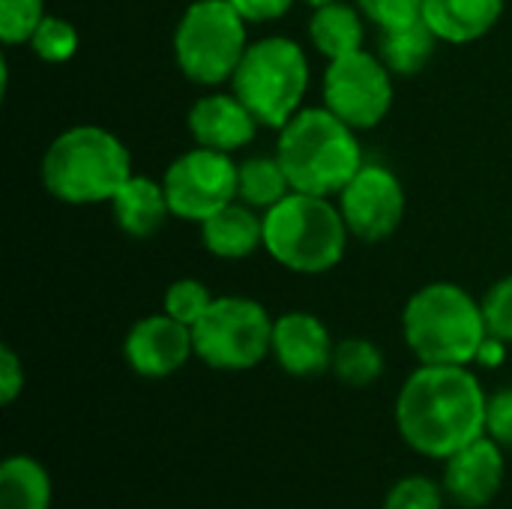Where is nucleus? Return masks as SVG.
I'll list each match as a JSON object with an SVG mask.
<instances>
[{"label": "nucleus", "instance_id": "nucleus-1", "mask_svg": "<svg viewBox=\"0 0 512 509\" xmlns=\"http://www.w3.org/2000/svg\"><path fill=\"white\" fill-rule=\"evenodd\" d=\"M489 396L468 366L423 363L396 396L402 441L426 459H450L486 435Z\"/></svg>", "mask_w": 512, "mask_h": 509}, {"label": "nucleus", "instance_id": "nucleus-2", "mask_svg": "<svg viewBox=\"0 0 512 509\" xmlns=\"http://www.w3.org/2000/svg\"><path fill=\"white\" fill-rule=\"evenodd\" d=\"M276 159L294 192L321 198L342 192L363 168L357 129L330 108H300L279 129Z\"/></svg>", "mask_w": 512, "mask_h": 509}, {"label": "nucleus", "instance_id": "nucleus-3", "mask_svg": "<svg viewBox=\"0 0 512 509\" xmlns=\"http://www.w3.org/2000/svg\"><path fill=\"white\" fill-rule=\"evenodd\" d=\"M132 177V156L126 144L93 123L60 132L42 156V183L48 195L63 204L111 201Z\"/></svg>", "mask_w": 512, "mask_h": 509}, {"label": "nucleus", "instance_id": "nucleus-4", "mask_svg": "<svg viewBox=\"0 0 512 509\" xmlns=\"http://www.w3.org/2000/svg\"><path fill=\"white\" fill-rule=\"evenodd\" d=\"M408 348L429 366H471L489 336L483 303L453 282L420 288L402 315Z\"/></svg>", "mask_w": 512, "mask_h": 509}, {"label": "nucleus", "instance_id": "nucleus-5", "mask_svg": "<svg viewBox=\"0 0 512 509\" xmlns=\"http://www.w3.org/2000/svg\"><path fill=\"white\" fill-rule=\"evenodd\" d=\"M348 237L342 210L321 195L291 192L264 213V249L291 273L318 276L339 267Z\"/></svg>", "mask_w": 512, "mask_h": 509}, {"label": "nucleus", "instance_id": "nucleus-6", "mask_svg": "<svg viewBox=\"0 0 512 509\" xmlns=\"http://www.w3.org/2000/svg\"><path fill=\"white\" fill-rule=\"evenodd\" d=\"M231 87L258 123L282 129L309 90L306 51L288 36H267L246 48Z\"/></svg>", "mask_w": 512, "mask_h": 509}, {"label": "nucleus", "instance_id": "nucleus-7", "mask_svg": "<svg viewBox=\"0 0 512 509\" xmlns=\"http://www.w3.org/2000/svg\"><path fill=\"white\" fill-rule=\"evenodd\" d=\"M246 48V21L228 0H195L174 30V57L192 84L231 81Z\"/></svg>", "mask_w": 512, "mask_h": 509}, {"label": "nucleus", "instance_id": "nucleus-8", "mask_svg": "<svg viewBox=\"0 0 512 509\" xmlns=\"http://www.w3.org/2000/svg\"><path fill=\"white\" fill-rule=\"evenodd\" d=\"M195 357L219 372L255 369L273 348V321L258 300L216 297L192 327Z\"/></svg>", "mask_w": 512, "mask_h": 509}, {"label": "nucleus", "instance_id": "nucleus-9", "mask_svg": "<svg viewBox=\"0 0 512 509\" xmlns=\"http://www.w3.org/2000/svg\"><path fill=\"white\" fill-rule=\"evenodd\" d=\"M162 186L171 204V216L201 225L237 201V165L231 162V153L195 147L168 165Z\"/></svg>", "mask_w": 512, "mask_h": 509}, {"label": "nucleus", "instance_id": "nucleus-10", "mask_svg": "<svg viewBox=\"0 0 512 509\" xmlns=\"http://www.w3.org/2000/svg\"><path fill=\"white\" fill-rule=\"evenodd\" d=\"M393 105V78L381 57L354 51L330 60L324 72V108L354 129H375Z\"/></svg>", "mask_w": 512, "mask_h": 509}, {"label": "nucleus", "instance_id": "nucleus-11", "mask_svg": "<svg viewBox=\"0 0 512 509\" xmlns=\"http://www.w3.org/2000/svg\"><path fill=\"white\" fill-rule=\"evenodd\" d=\"M339 210L351 237L366 243L387 240L405 216V189L384 165H363L339 192Z\"/></svg>", "mask_w": 512, "mask_h": 509}, {"label": "nucleus", "instance_id": "nucleus-12", "mask_svg": "<svg viewBox=\"0 0 512 509\" xmlns=\"http://www.w3.org/2000/svg\"><path fill=\"white\" fill-rule=\"evenodd\" d=\"M126 363L141 378H168L189 363L195 354L192 327L180 324L168 312L147 315L132 324L123 342Z\"/></svg>", "mask_w": 512, "mask_h": 509}, {"label": "nucleus", "instance_id": "nucleus-13", "mask_svg": "<svg viewBox=\"0 0 512 509\" xmlns=\"http://www.w3.org/2000/svg\"><path fill=\"white\" fill-rule=\"evenodd\" d=\"M504 486V453L489 435L477 438L444 465V492L465 509H480L495 501Z\"/></svg>", "mask_w": 512, "mask_h": 509}, {"label": "nucleus", "instance_id": "nucleus-14", "mask_svg": "<svg viewBox=\"0 0 512 509\" xmlns=\"http://www.w3.org/2000/svg\"><path fill=\"white\" fill-rule=\"evenodd\" d=\"M333 339L321 318L309 312H288L273 321V348L276 363L294 378H315L333 366Z\"/></svg>", "mask_w": 512, "mask_h": 509}, {"label": "nucleus", "instance_id": "nucleus-15", "mask_svg": "<svg viewBox=\"0 0 512 509\" xmlns=\"http://www.w3.org/2000/svg\"><path fill=\"white\" fill-rule=\"evenodd\" d=\"M258 117L237 99V93L201 96L189 111V132L198 147L234 153L246 147L258 132Z\"/></svg>", "mask_w": 512, "mask_h": 509}, {"label": "nucleus", "instance_id": "nucleus-16", "mask_svg": "<svg viewBox=\"0 0 512 509\" xmlns=\"http://www.w3.org/2000/svg\"><path fill=\"white\" fill-rule=\"evenodd\" d=\"M504 3L507 0H423V21L441 42L468 45L498 24Z\"/></svg>", "mask_w": 512, "mask_h": 509}, {"label": "nucleus", "instance_id": "nucleus-17", "mask_svg": "<svg viewBox=\"0 0 512 509\" xmlns=\"http://www.w3.org/2000/svg\"><path fill=\"white\" fill-rule=\"evenodd\" d=\"M201 240L216 258H249L258 246H264V216H258L255 207L243 201H231L201 222Z\"/></svg>", "mask_w": 512, "mask_h": 509}, {"label": "nucleus", "instance_id": "nucleus-18", "mask_svg": "<svg viewBox=\"0 0 512 509\" xmlns=\"http://www.w3.org/2000/svg\"><path fill=\"white\" fill-rule=\"evenodd\" d=\"M108 204L114 210L117 228L126 231L129 237H138V240L153 237L165 225V219L171 216L165 186L150 180V177H138V174H132Z\"/></svg>", "mask_w": 512, "mask_h": 509}, {"label": "nucleus", "instance_id": "nucleus-19", "mask_svg": "<svg viewBox=\"0 0 512 509\" xmlns=\"http://www.w3.org/2000/svg\"><path fill=\"white\" fill-rule=\"evenodd\" d=\"M360 15H363L360 9H354V6H348L342 0L315 6V12L309 18L312 45L327 60L360 51V45H363V18Z\"/></svg>", "mask_w": 512, "mask_h": 509}, {"label": "nucleus", "instance_id": "nucleus-20", "mask_svg": "<svg viewBox=\"0 0 512 509\" xmlns=\"http://www.w3.org/2000/svg\"><path fill=\"white\" fill-rule=\"evenodd\" d=\"M51 477L30 456H9L0 465V509H51Z\"/></svg>", "mask_w": 512, "mask_h": 509}, {"label": "nucleus", "instance_id": "nucleus-21", "mask_svg": "<svg viewBox=\"0 0 512 509\" xmlns=\"http://www.w3.org/2000/svg\"><path fill=\"white\" fill-rule=\"evenodd\" d=\"M441 39L435 36V30L420 18L414 24L396 27V30H384L381 33V60L387 63L390 72L396 75H417L435 54V45Z\"/></svg>", "mask_w": 512, "mask_h": 509}, {"label": "nucleus", "instance_id": "nucleus-22", "mask_svg": "<svg viewBox=\"0 0 512 509\" xmlns=\"http://www.w3.org/2000/svg\"><path fill=\"white\" fill-rule=\"evenodd\" d=\"M291 192L294 189L288 183V174L276 156L273 159L255 156V159H246L243 165H237V201L267 213Z\"/></svg>", "mask_w": 512, "mask_h": 509}, {"label": "nucleus", "instance_id": "nucleus-23", "mask_svg": "<svg viewBox=\"0 0 512 509\" xmlns=\"http://www.w3.org/2000/svg\"><path fill=\"white\" fill-rule=\"evenodd\" d=\"M336 378L348 387H369L381 378L384 372V354L378 351L375 342L369 339H342L333 351V366Z\"/></svg>", "mask_w": 512, "mask_h": 509}, {"label": "nucleus", "instance_id": "nucleus-24", "mask_svg": "<svg viewBox=\"0 0 512 509\" xmlns=\"http://www.w3.org/2000/svg\"><path fill=\"white\" fill-rule=\"evenodd\" d=\"M30 48L45 63H66L78 51V30L57 15H45L30 36Z\"/></svg>", "mask_w": 512, "mask_h": 509}, {"label": "nucleus", "instance_id": "nucleus-25", "mask_svg": "<svg viewBox=\"0 0 512 509\" xmlns=\"http://www.w3.org/2000/svg\"><path fill=\"white\" fill-rule=\"evenodd\" d=\"M213 300L216 297L207 291L204 282H198V279H177L165 291V312L171 318H177L180 324L195 327L201 321V315L213 306Z\"/></svg>", "mask_w": 512, "mask_h": 509}, {"label": "nucleus", "instance_id": "nucleus-26", "mask_svg": "<svg viewBox=\"0 0 512 509\" xmlns=\"http://www.w3.org/2000/svg\"><path fill=\"white\" fill-rule=\"evenodd\" d=\"M45 18V0H0V39L6 45L30 42Z\"/></svg>", "mask_w": 512, "mask_h": 509}, {"label": "nucleus", "instance_id": "nucleus-27", "mask_svg": "<svg viewBox=\"0 0 512 509\" xmlns=\"http://www.w3.org/2000/svg\"><path fill=\"white\" fill-rule=\"evenodd\" d=\"M444 495L429 477H405L384 498V509H444Z\"/></svg>", "mask_w": 512, "mask_h": 509}, {"label": "nucleus", "instance_id": "nucleus-28", "mask_svg": "<svg viewBox=\"0 0 512 509\" xmlns=\"http://www.w3.org/2000/svg\"><path fill=\"white\" fill-rule=\"evenodd\" d=\"M363 18L384 30H396L423 18V0H357Z\"/></svg>", "mask_w": 512, "mask_h": 509}, {"label": "nucleus", "instance_id": "nucleus-29", "mask_svg": "<svg viewBox=\"0 0 512 509\" xmlns=\"http://www.w3.org/2000/svg\"><path fill=\"white\" fill-rule=\"evenodd\" d=\"M483 318L486 330L495 339H504L507 345L512 342V276L495 282L486 297H483Z\"/></svg>", "mask_w": 512, "mask_h": 509}, {"label": "nucleus", "instance_id": "nucleus-30", "mask_svg": "<svg viewBox=\"0 0 512 509\" xmlns=\"http://www.w3.org/2000/svg\"><path fill=\"white\" fill-rule=\"evenodd\" d=\"M486 435L501 447H512V387L495 393L486 411Z\"/></svg>", "mask_w": 512, "mask_h": 509}, {"label": "nucleus", "instance_id": "nucleus-31", "mask_svg": "<svg viewBox=\"0 0 512 509\" xmlns=\"http://www.w3.org/2000/svg\"><path fill=\"white\" fill-rule=\"evenodd\" d=\"M21 390H24V366L18 354L9 345H3L0 348V402L12 405Z\"/></svg>", "mask_w": 512, "mask_h": 509}, {"label": "nucleus", "instance_id": "nucleus-32", "mask_svg": "<svg viewBox=\"0 0 512 509\" xmlns=\"http://www.w3.org/2000/svg\"><path fill=\"white\" fill-rule=\"evenodd\" d=\"M228 3L240 12V18L246 24L249 21H255V24L276 21V18H282L294 6V0H228Z\"/></svg>", "mask_w": 512, "mask_h": 509}, {"label": "nucleus", "instance_id": "nucleus-33", "mask_svg": "<svg viewBox=\"0 0 512 509\" xmlns=\"http://www.w3.org/2000/svg\"><path fill=\"white\" fill-rule=\"evenodd\" d=\"M504 357H507V342L504 339H495V336H486L483 345H480V351H477V360L474 363H480L486 369H495V366L504 363Z\"/></svg>", "mask_w": 512, "mask_h": 509}, {"label": "nucleus", "instance_id": "nucleus-34", "mask_svg": "<svg viewBox=\"0 0 512 509\" xmlns=\"http://www.w3.org/2000/svg\"><path fill=\"white\" fill-rule=\"evenodd\" d=\"M309 6H324V3H336V0H306Z\"/></svg>", "mask_w": 512, "mask_h": 509}]
</instances>
